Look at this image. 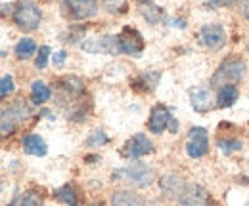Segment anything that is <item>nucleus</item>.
I'll use <instances>...</instances> for the list:
<instances>
[{
	"label": "nucleus",
	"instance_id": "nucleus-28",
	"mask_svg": "<svg viewBox=\"0 0 249 206\" xmlns=\"http://www.w3.org/2000/svg\"><path fill=\"white\" fill-rule=\"evenodd\" d=\"M12 92H14V79L10 75H4L2 77V82H0V95L2 97H8Z\"/></svg>",
	"mask_w": 249,
	"mask_h": 206
},
{
	"label": "nucleus",
	"instance_id": "nucleus-7",
	"mask_svg": "<svg viewBox=\"0 0 249 206\" xmlns=\"http://www.w3.org/2000/svg\"><path fill=\"white\" fill-rule=\"evenodd\" d=\"M209 149V136H207V130L201 128V126H194L190 128V134H188V142H186V153L188 157L192 158H199L207 153Z\"/></svg>",
	"mask_w": 249,
	"mask_h": 206
},
{
	"label": "nucleus",
	"instance_id": "nucleus-27",
	"mask_svg": "<svg viewBox=\"0 0 249 206\" xmlns=\"http://www.w3.org/2000/svg\"><path fill=\"white\" fill-rule=\"evenodd\" d=\"M107 142H109V138L106 136L104 130H94L92 134H90V138L87 140V143H89L90 147H100V145H104V143H107Z\"/></svg>",
	"mask_w": 249,
	"mask_h": 206
},
{
	"label": "nucleus",
	"instance_id": "nucleus-1",
	"mask_svg": "<svg viewBox=\"0 0 249 206\" xmlns=\"http://www.w3.org/2000/svg\"><path fill=\"white\" fill-rule=\"evenodd\" d=\"M111 176H113L111 179L124 181V183H128L132 187H148L154 181L156 172H154L152 166H148L144 162H132V164L124 166L121 170H115Z\"/></svg>",
	"mask_w": 249,
	"mask_h": 206
},
{
	"label": "nucleus",
	"instance_id": "nucleus-31",
	"mask_svg": "<svg viewBox=\"0 0 249 206\" xmlns=\"http://www.w3.org/2000/svg\"><path fill=\"white\" fill-rule=\"evenodd\" d=\"M205 2V6H209V10H213V8H218L224 0H203Z\"/></svg>",
	"mask_w": 249,
	"mask_h": 206
},
{
	"label": "nucleus",
	"instance_id": "nucleus-33",
	"mask_svg": "<svg viewBox=\"0 0 249 206\" xmlns=\"http://www.w3.org/2000/svg\"><path fill=\"white\" fill-rule=\"evenodd\" d=\"M224 2H232V0H224Z\"/></svg>",
	"mask_w": 249,
	"mask_h": 206
},
{
	"label": "nucleus",
	"instance_id": "nucleus-17",
	"mask_svg": "<svg viewBox=\"0 0 249 206\" xmlns=\"http://www.w3.org/2000/svg\"><path fill=\"white\" fill-rule=\"evenodd\" d=\"M238 86H234V84H226V86H222L220 92H218V97H217V105L218 107H232L236 101H238Z\"/></svg>",
	"mask_w": 249,
	"mask_h": 206
},
{
	"label": "nucleus",
	"instance_id": "nucleus-30",
	"mask_svg": "<svg viewBox=\"0 0 249 206\" xmlns=\"http://www.w3.org/2000/svg\"><path fill=\"white\" fill-rule=\"evenodd\" d=\"M63 63H65V52L54 54V65H56V67H62Z\"/></svg>",
	"mask_w": 249,
	"mask_h": 206
},
{
	"label": "nucleus",
	"instance_id": "nucleus-3",
	"mask_svg": "<svg viewBox=\"0 0 249 206\" xmlns=\"http://www.w3.org/2000/svg\"><path fill=\"white\" fill-rule=\"evenodd\" d=\"M40 19H42L40 8L31 0L19 2L16 12H14V23L23 31H35L40 25Z\"/></svg>",
	"mask_w": 249,
	"mask_h": 206
},
{
	"label": "nucleus",
	"instance_id": "nucleus-21",
	"mask_svg": "<svg viewBox=\"0 0 249 206\" xmlns=\"http://www.w3.org/2000/svg\"><path fill=\"white\" fill-rule=\"evenodd\" d=\"M140 12H142V16H144L150 23H159V21L163 19V12H161V8L154 6L150 0H148V4H142V6H140Z\"/></svg>",
	"mask_w": 249,
	"mask_h": 206
},
{
	"label": "nucleus",
	"instance_id": "nucleus-9",
	"mask_svg": "<svg viewBox=\"0 0 249 206\" xmlns=\"http://www.w3.org/2000/svg\"><path fill=\"white\" fill-rule=\"evenodd\" d=\"M154 151V143L146 134H134L123 147V157L126 158H140Z\"/></svg>",
	"mask_w": 249,
	"mask_h": 206
},
{
	"label": "nucleus",
	"instance_id": "nucleus-11",
	"mask_svg": "<svg viewBox=\"0 0 249 206\" xmlns=\"http://www.w3.org/2000/svg\"><path fill=\"white\" fill-rule=\"evenodd\" d=\"M83 50L90 52V54H119V44H117V34L111 36V34H106V36H100V38H94V40H87L83 42Z\"/></svg>",
	"mask_w": 249,
	"mask_h": 206
},
{
	"label": "nucleus",
	"instance_id": "nucleus-20",
	"mask_svg": "<svg viewBox=\"0 0 249 206\" xmlns=\"http://www.w3.org/2000/svg\"><path fill=\"white\" fill-rule=\"evenodd\" d=\"M10 206H42V199L35 191H25L19 197H16Z\"/></svg>",
	"mask_w": 249,
	"mask_h": 206
},
{
	"label": "nucleus",
	"instance_id": "nucleus-4",
	"mask_svg": "<svg viewBox=\"0 0 249 206\" xmlns=\"http://www.w3.org/2000/svg\"><path fill=\"white\" fill-rule=\"evenodd\" d=\"M27 118H29V107L25 105V101H23V99L14 101V105H10L8 109L2 111V124H0L2 134H4V136L14 134V130H16L21 122H25Z\"/></svg>",
	"mask_w": 249,
	"mask_h": 206
},
{
	"label": "nucleus",
	"instance_id": "nucleus-5",
	"mask_svg": "<svg viewBox=\"0 0 249 206\" xmlns=\"http://www.w3.org/2000/svg\"><path fill=\"white\" fill-rule=\"evenodd\" d=\"M148 128H150V132H154V134H163L167 128L175 134V132L178 130V122H177V118L171 115V111H169L165 105H156V107L152 109Z\"/></svg>",
	"mask_w": 249,
	"mask_h": 206
},
{
	"label": "nucleus",
	"instance_id": "nucleus-14",
	"mask_svg": "<svg viewBox=\"0 0 249 206\" xmlns=\"http://www.w3.org/2000/svg\"><path fill=\"white\" fill-rule=\"evenodd\" d=\"M161 185V191L169 197H182L184 191H186V185H184V179L177 174H167V176L161 177L159 181Z\"/></svg>",
	"mask_w": 249,
	"mask_h": 206
},
{
	"label": "nucleus",
	"instance_id": "nucleus-32",
	"mask_svg": "<svg viewBox=\"0 0 249 206\" xmlns=\"http://www.w3.org/2000/svg\"><path fill=\"white\" fill-rule=\"evenodd\" d=\"M90 206H104L102 203H94V205H90Z\"/></svg>",
	"mask_w": 249,
	"mask_h": 206
},
{
	"label": "nucleus",
	"instance_id": "nucleus-6",
	"mask_svg": "<svg viewBox=\"0 0 249 206\" xmlns=\"http://www.w3.org/2000/svg\"><path fill=\"white\" fill-rule=\"evenodd\" d=\"M117 44H119V54H128V56H138L144 50V40L140 32L132 27H124L117 34Z\"/></svg>",
	"mask_w": 249,
	"mask_h": 206
},
{
	"label": "nucleus",
	"instance_id": "nucleus-18",
	"mask_svg": "<svg viewBox=\"0 0 249 206\" xmlns=\"http://www.w3.org/2000/svg\"><path fill=\"white\" fill-rule=\"evenodd\" d=\"M31 99H33V103H36V105H42L44 101L50 99V90H48V86H46L42 80H35V82H33Z\"/></svg>",
	"mask_w": 249,
	"mask_h": 206
},
{
	"label": "nucleus",
	"instance_id": "nucleus-24",
	"mask_svg": "<svg viewBox=\"0 0 249 206\" xmlns=\"http://www.w3.org/2000/svg\"><path fill=\"white\" fill-rule=\"evenodd\" d=\"M242 142L240 140H218V147L224 155H230L234 151H242Z\"/></svg>",
	"mask_w": 249,
	"mask_h": 206
},
{
	"label": "nucleus",
	"instance_id": "nucleus-2",
	"mask_svg": "<svg viewBox=\"0 0 249 206\" xmlns=\"http://www.w3.org/2000/svg\"><path fill=\"white\" fill-rule=\"evenodd\" d=\"M244 77H246V63L240 58H228L220 63V67L211 80V86H217V84L226 86L236 80H242Z\"/></svg>",
	"mask_w": 249,
	"mask_h": 206
},
{
	"label": "nucleus",
	"instance_id": "nucleus-15",
	"mask_svg": "<svg viewBox=\"0 0 249 206\" xmlns=\"http://www.w3.org/2000/svg\"><path fill=\"white\" fill-rule=\"evenodd\" d=\"M111 206H146V201L132 191H115L111 195Z\"/></svg>",
	"mask_w": 249,
	"mask_h": 206
},
{
	"label": "nucleus",
	"instance_id": "nucleus-19",
	"mask_svg": "<svg viewBox=\"0 0 249 206\" xmlns=\"http://www.w3.org/2000/svg\"><path fill=\"white\" fill-rule=\"evenodd\" d=\"M36 52V44L33 38H21L18 44H16V56L19 59H29L35 56Z\"/></svg>",
	"mask_w": 249,
	"mask_h": 206
},
{
	"label": "nucleus",
	"instance_id": "nucleus-8",
	"mask_svg": "<svg viewBox=\"0 0 249 206\" xmlns=\"http://www.w3.org/2000/svg\"><path fill=\"white\" fill-rule=\"evenodd\" d=\"M63 6L73 19H90L98 14V0H63Z\"/></svg>",
	"mask_w": 249,
	"mask_h": 206
},
{
	"label": "nucleus",
	"instance_id": "nucleus-26",
	"mask_svg": "<svg viewBox=\"0 0 249 206\" xmlns=\"http://www.w3.org/2000/svg\"><path fill=\"white\" fill-rule=\"evenodd\" d=\"M157 73H144L142 77H138V80H134V88L138 86H144L146 92H152L157 86V82H150V79H154Z\"/></svg>",
	"mask_w": 249,
	"mask_h": 206
},
{
	"label": "nucleus",
	"instance_id": "nucleus-25",
	"mask_svg": "<svg viewBox=\"0 0 249 206\" xmlns=\"http://www.w3.org/2000/svg\"><path fill=\"white\" fill-rule=\"evenodd\" d=\"M102 4L109 14H123L126 10V0H102Z\"/></svg>",
	"mask_w": 249,
	"mask_h": 206
},
{
	"label": "nucleus",
	"instance_id": "nucleus-34",
	"mask_svg": "<svg viewBox=\"0 0 249 206\" xmlns=\"http://www.w3.org/2000/svg\"><path fill=\"white\" fill-rule=\"evenodd\" d=\"M248 50H249V44H248Z\"/></svg>",
	"mask_w": 249,
	"mask_h": 206
},
{
	"label": "nucleus",
	"instance_id": "nucleus-22",
	"mask_svg": "<svg viewBox=\"0 0 249 206\" xmlns=\"http://www.w3.org/2000/svg\"><path fill=\"white\" fill-rule=\"evenodd\" d=\"M60 84H62L63 88L67 90L71 95H79V94H83V92H85V84H83V80H81V79H77V77H63L62 80H60Z\"/></svg>",
	"mask_w": 249,
	"mask_h": 206
},
{
	"label": "nucleus",
	"instance_id": "nucleus-29",
	"mask_svg": "<svg viewBox=\"0 0 249 206\" xmlns=\"http://www.w3.org/2000/svg\"><path fill=\"white\" fill-rule=\"evenodd\" d=\"M48 56H50V48H48V46H42V48L38 50V56H36L35 65H36L38 69H44L46 63H48Z\"/></svg>",
	"mask_w": 249,
	"mask_h": 206
},
{
	"label": "nucleus",
	"instance_id": "nucleus-16",
	"mask_svg": "<svg viewBox=\"0 0 249 206\" xmlns=\"http://www.w3.org/2000/svg\"><path fill=\"white\" fill-rule=\"evenodd\" d=\"M23 149H25V153L35 155V157H44L48 153L46 142L36 134H29V136L23 138Z\"/></svg>",
	"mask_w": 249,
	"mask_h": 206
},
{
	"label": "nucleus",
	"instance_id": "nucleus-13",
	"mask_svg": "<svg viewBox=\"0 0 249 206\" xmlns=\"http://www.w3.org/2000/svg\"><path fill=\"white\" fill-rule=\"evenodd\" d=\"M178 206H215V205L211 203V199H209V195H207V191L203 187L194 185V187H190V189L184 191V195L178 201Z\"/></svg>",
	"mask_w": 249,
	"mask_h": 206
},
{
	"label": "nucleus",
	"instance_id": "nucleus-12",
	"mask_svg": "<svg viewBox=\"0 0 249 206\" xmlns=\"http://www.w3.org/2000/svg\"><path fill=\"white\" fill-rule=\"evenodd\" d=\"M190 105L197 111V113H207L215 107V97H213V92L211 88H203V86H197V88L190 90Z\"/></svg>",
	"mask_w": 249,
	"mask_h": 206
},
{
	"label": "nucleus",
	"instance_id": "nucleus-23",
	"mask_svg": "<svg viewBox=\"0 0 249 206\" xmlns=\"http://www.w3.org/2000/svg\"><path fill=\"white\" fill-rule=\"evenodd\" d=\"M56 197L62 201L63 205L67 206H79V201H77V193L71 185H63L56 191Z\"/></svg>",
	"mask_w": 249,
	"mask_h": 206
},
{
	"label": "nucleus",
	"instance_id": "nucleus-10",
	"mask_svg": "<svg viewBox=\"0 0 249 206\" xmlns=\"http://www.w3.org/2000/svg\"><path fill=\"white\" fill-rule=\"evenodd\" d=\"M199 40L209 50H220L226 42V31L218 23H209L199 31Z\"/></svg>",
	"mask_w": 249,
	"mask_h": 206
}]
</instances>
